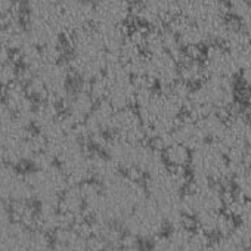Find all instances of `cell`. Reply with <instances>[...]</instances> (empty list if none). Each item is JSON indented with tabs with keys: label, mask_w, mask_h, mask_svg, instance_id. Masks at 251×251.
I'll return each instance as SVG.
<instances>
[{
	"label": "cell",
	"mask_w": 251,
	"mask_h": 251,
	"mask_svg": "<svg viewBox=\"0 0 251 251\" xmlns=\"http://www.w3.org/2000/svg\"><path fill=\"white\" fill-rule=\"evenodd\" d=\"M68 37V67L81 81L90 83L100 77L109 62V55L93 25L78 30Z\"/></svg>",
	"instance_id": "1"
},
{
	"label": "cell",
	"mask_w": 251,
	"mask_h": 251,
	"mask_svg": "<svg viewBox=\"0 0 251 251\" xmlns=\"http://www.w3.org/2000/svg\"><path fill=\"white\" fill-rule=\"evenodd\" d=\"M191 179L222 185L232 179L230 161L216 142H205L191 157Z\"/></svg>",
	"instance_id": "2"
},
{
	"label": "cell",
	"mask_w": 251,
	"mask_h": 251,
	"mask_svg": "<svg viewBox=\"0 0 251 251\" xmlns=\"http://www.w3.org/2000/svg\"><path fill=\"white\" fill-rule=\"evenodd\" d=\"M225 194L220 185L189 179L182 195V208L189 219H198L207 213L225 210Z\"/></svg>",
	"instance_id": "3"
},
{
	"label": "cell",
	"mask_w": 251,
	"mask_h": 251,
	"mask_svg": "<svg viewBox=\"0 0 251 251\" xmlns=\"http://www.w3.org/2000/svg\"><path fill=\"white\" fill-rule=\"evenodd\" d=\"M167 227V223L158 208V205L147 198L144 202H141L129 216L123 222V229L126 233L132 235L133 238L144 239V241H152L163 235L164 229Z\"/></svg>",
	"instance_id": "4"
},
{
	"label": "cell",
	"mask_w": 251,
	"mask_h": 251,
	"mask_svg": "<svg viewBox=\"0 0 251 251\" xmlns=\"http://www.w3.org/2000/svg\"><path fill=\"white\" fill-rule=\"evenodd\" d=\"M202 64L207 77L233 80L239 75V64L235 53L220 43H211L204 49Z\"/></svg>",
	"instance_id": "5"
},
{
	"label": "cell",
	"mask_w": 251,
	"mask_h": 251,
	"mask_svg": "<svg viewBox=\"0 0 251 251\" xmlns=\"http://www.w3.org/2000/svg\"><path fill=\"white\" fill-rule=\"evenodd\" d=\"M179 58L170 52L147 55V75L160 89H169L179 81Z\"/></svg>",
	"instance_id": "6"
},
{
	"label": "cell",
	"mask_w": 251,
	"mask_h": 251,
	"mask_svg": "<svg viewBox=\"0 0 251 251\" xmlns=\"http://www.w3.org/2000/svg\"><path fill=\"white\" fill-rule=\"evenodd\" d=\"M130 18L127 0H93V27H124Z\"/></svg>",
	"instance_id": "7"
},
{
	"label": "cell",
	"mask_w": 251,
	"mask_h": 251,
	"mask_svg": "<svg viewBox=\"0 0 251 251\" xmlns=\"http://www.w3.org/2000/svg\"><path fill=\"white\" fill-rule=\"evenodd\" d=\"M112 136L132 144H144L148 139V130L138 111L133 108L120 109L114 117Z\"/></svg>",
	"instance_id": "8"
},
{
	"label": "cell",
	"mask_w": 251,
	"mask_h": 251,
	"mask_svg": "<svg viewBox=\"0 0 251 251\" xmlns=\"http://www.w3.org/2000/svg\"><path fill=\"white\" fill-rule=\"evenodd\" d=\"M96 100L92 96L89 90V83H84L81 86H77L75 89L70 90L68 96L62 102L64 105V115L74 124L81 126L86 123L89 115L96 106Z\"/></svg>",
	"instance_id": "9"
},
{
	"label": "cell",
	"mask_w": 251,
	"mask_h": 251,
	"mask_svg": "<svg viewBox=\"0 0 251 251\" xmlns=\"http://www.w3.org/2000/svg\"><path fill=\"white\" fill-rule=\"evenodd\" d=\"M195 227L205 233L208 238H223L229 236L235 227V220L223 210V211H213L195 219Z\"/></svg>",
	"instance_id": "10"
},
{
	"label": "cell",
	"mask_w": 251,
	"mask_h": 251,
	"mask_svg": "<svg viewBox=\"0 0 251 251\" xmlns=\"http://www.w3.org/2000/svg\"><path fill=\"white\" fill-rule=\"evenodd\" d=\"M173 141L186 147L191 151H195L197 148L208 142L202 132L201 124L191 117H185L179 121L173 132Z\"/></svg>",
	"instance_id": "11"
},
{
	"label": "cell",
	"mask_w": 251,
	"mask_h": 251,
	"mask_svg": "<svg viewBox=\"0 0 251 251\" xmlns=\"http://www.w3.org/2000/svg\"><path fill=\"white\" fill-rule=\"evenodd\" d=\"M207 78V73L202 64V55L183 53L179 61V80L189 87H197Z\"/></svg>",
	"instance_id": "12"
},
{
	"label": "cell",
	"mask_w": 251,
	"mask_h": 251,
	"mask_svg": "<svg viewBox=\"0 0 251 251\" xmlns=\"http://www.w3.org/2000/svg\"><path fill=\"white\" fill-rule=\"evenodd\" d=\"M164 163L167 167L175 169V170H186L191 164V157L192 151L188 150L186 147L177 144V142H170L161 150Z\"/></svg>",
	"instance_id": "13"
},
{
	"label": "cell",
	"mask_w": 251,
	"mask_h": 251,
	"mask_svg": "<svg viewBox=\"0 0 251 251\" xmlns=\"http://www.w3.org/2000/svg\"><path fill=\"white\" fill-rule=\"evenodd\" d=\"M232 167V166H230ZM232 180L235 185V192L251 202V169L245 166L232 167Z\"/></svg>",
	"instance_id": "14"
},
{
	"label": "cell",
	"mask_w": 251,
	"mask_h": 251,
	"mask_svg": "<svg viewBox=\"0 0 251 251\" xmlns=\"http://www.w3.org/2000/svg\"><path fill=\"white\" fill-rule=\"evenodd\" d=\"M239 64V75L251 90V43L235 53Z\"/></svg>",
	"instance_id": "15"
},
{
	"label": "cell",
	"mask_w": 251,
	"mask_h": 251,
	"mask_svg": "<svg viewBox=\"0 0 251 251\" xmlns=\"http://www.w3.org/2000/svg\"><path fill=\"white\" fill-rule=\"evenodd\" d=\"M147 251H180V248L173 235L169 232L167 235H160L158 238L152 239Z\"/></svg>",
	"instance_id": "16"
},
{
	"label": "cell",
	"mask_w": 251,
	"mask_h": 251,
	"mask_svg": "<svg viewBox=\"0 0 251 251\" xmlns=\"http://www.w3.org/2000/svg\"><path fill=\"white\" fill-rule=\"evenodd\" d=\"M208 251H251V250L239 245L230 236H223V238L211 239V244L208 247Z\"/></svg>",
	"instance_id": "17"
},
{
	"label": "cell",
	"mask_w": 251,
	"mask_h": 251,
	"mask_svg": "<svg viewBox=\"0 0 251 251\" xmlns=\"http://www.w3.org/2000/svg\"><path fill=\"white\" fill-rule=\"evenodd\" d=\"M226 3L229 6V12L238 18L248 6H251V0H226Z\"/></svg>",
	"instance_id": "18"
},
{
	"label": "cell",
	"mask_w": 251,
	"mask_h": 251,
	"mask_svg": "<svg viewBox=\"0 0 251 251\" xmlns=\"http://www.w3.org/2000/svg\"><path fill=\"white\" fill-rule=\"evenodd\" d=\"M236 20H238L239 25L242 27V30L251 37V6H248Z\"/></svg>",
	"instance_id": "19"
}]
</instances>
